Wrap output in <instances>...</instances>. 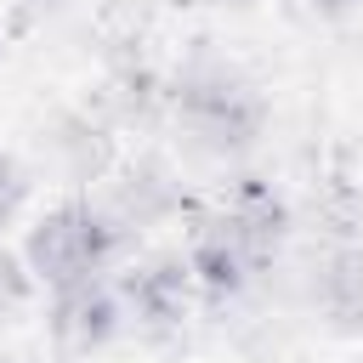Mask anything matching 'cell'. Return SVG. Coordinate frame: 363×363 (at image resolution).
<instances>
[{"label": "cell", "instance_id": "cell-10", "mask_svg": "<svg viewBox=\"0 0 363 363\" xmlns=\"http://www.w3.org/2000/svg\"><path fill=\"white\" fill-rule=\"evenodd\" d=\"M323 6H346V0H323Z\"/></svg>", "mask_w": 363, "mask_h": 363}, {"label": "cell", "instance_id": "cell-9", "mask_svg": "<svg viewBox=\"0 0 363 363\" xmlns=\"http://www.w3.org/2000/svg\"><path fill=\"white\" fill-rule=\"evenodd\" d=\"M17 199H23V170H17V164L0 153V221L17 210Z\"/></svg>", "mask_w": 363, "mask_h": 363}, {"label": "cell", "instance_id": "cell-2", "mask_svg": "<svg viewBox=\"0 0 363 363\" xmlns=\"http://www.w3.org/2000/svg\"><path fill=\"white\" fill-rule=\"evenodd\" d=\"M51 329H57V340L62 346H74V352H91V346H102L113 329H119V306H113V295L102 289V284H68L62 295H57V312H51Z\"/></svg>", "mask_w": 363, "mask_h": 363}, {"label": "cell", "instance_id": "cell-7", "mask_svg": "<svg viewBox=\"0 0 363 363\" xmlns=\"http://www.w3.org/2000/svg\"><path fill=\"white\" fill-rule=\"evenodd\" d=\"M57 153H62V164H68L79 182H91V176L108 170V136H102L91 119H68L62 136H57Z\"/></svg>", "mask_w": 363, "mask_h": 363}, {"label": "cell", "instance_id": "cell-8", "mask_svg": "<svg viewBox=\"0 0 363 363\" xmlns=\"http://www.w3.org/2000/svg\"><path fill=\"white\" fill-rule=\"evenodd\" d=\"M28 301V267L0 250V312H17Z\"/></svg>", "mask_w": 363, "mask_h": 363}, {"label": "cell", "instance_id": "cell-3", "mask_svg": "<svg viewBox=\"0 0 363 363\" xmlns=\"http://www.w3.org/2000/svg\"><path fill=\"white\" fill-rule=\"evenodd\" d=\"M170 210H182V187H176L159 164L125 170V176L108 187V204H102V216H108L113 227H147V221H159V216H170Z\"/></svg>", "mask_w": 363, "mask_h": 363}, {"label": "cell", "instance_id": "cell-1", "mask_svg": "<svg viewBox=\"0 0 363 363\" xmlns=\"http://www.w3.org/2000/svg\"><path fill=\"white\" fill-rule=\"evenodd\" d=\"M113 238H119V227L102 210L62 204V210L40 216V227L28 233V267L40 278H51L57 289H68V284H85L96 272V261L113 250Z\"/></svg>", "mask_w": 363, "mask_h": 363}, {"label": "cell", "instance_id": "cell-5", "mask_svg": "<svg viewBox=\"0 0 363 363\" xmlns=\"http://www.w3.org/2000/svg\"><path fill=\"white\" fill-rule=\"evenodd\" d=\"M187 267H193V272H199L210 289H233L244 272H255L227 216H216V221H204V227L193 233V261H187Z\"/></svg>", "mask_w": 363, "mask_h": 363}, {"label": "cell", "instance_id": "cell-4", "mask_svg": "<svg viewBox=\"0 0 363 363\" xmlns=\"http://www.w3.org/2000/svg\"><path fill=\"white\" fill-rule=\"evenodd\" d=\"M187 278H193V267H182V261H147V267H136L130 278H125V295H130V306L147 318V323H176L182 312H187Z\"/></svg>", "mask_w": 363, "mask_h": 363}, {"label": "cell", "instance_id": "cell-6", "mask_svg": "<svg viewBox=\"0 0 363 363\" xmlns=\"http://www.w3.org/2000/svg\"><path fill=\"white\" fill-rule=\"evenodd\" d=\"M312 295H318V306H323L335 323L363 329V250L329 255V261L318 267V278H312Z\"/></svg>", "mask_w": 363, "mask_h": 363}]
</instances>
